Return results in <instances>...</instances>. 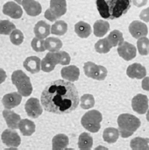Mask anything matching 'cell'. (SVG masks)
Instances as JSON below:
<instances>
[{"instance_id": "obj_23", "label": "cell", "mask_w": 149, "mask_h": 150, "mask_svg": "<svg viewBox=\"0 0 149 150\" xmlns=\"http://www.w3.org/2000/svg\"><path fill=\"white\" fill-rule=\"evenodd\" d=\"M69 140L68 137L63 134H59L53 138L52 141V149L54 150L65 149L68 145Z\"/></svg>"}, {"instance_id": "obj_27", "label": "cell", "mask_w": 149, "mask_h": 150, "mask_svg": "<svg viewBox=\"0 0 149 150\" xmlns=\"http://www.w3.org/2000/svg\"><path fill=\"white\" fill-rule=\"evenodd\" d=\"M45 46L49 52H57L62 47V41L56 37H47L45 40Z\"/></svg>"}, {"instance_id": "obj_16", "label": "cell", "mask_w": 149, "mask_h": 150, "mask_svg": "<svg viewBox=\"0 0 149 150\" xmlns=\"http://www.w3.org/2000/svg\"><path fill=\"white\" fill-rule=\"evenodd\" d=\"M126 75L130 78L143 79L147 76V69L141 63H133L128 66L126 69Z\"/></svg>"}, {"instance_id": "obj_1", "label": "cell", "mask_w": 149, "mask_h": 150, "mask_svg": "<svg viewBox=\"0 0 149 150\" xmlns=\"http://www.w3.org/2000/svg\"><path fill=\"white\" fill-rule=\"evenodd\" d=\"M40 102L47 112L65 114L76 109L80 98L78 91L72 82L56 80L45 87L41 93Z\"/></svg>"}, {"instance_id": "obj_6", "label": "cell", "mask_w": 149, "mask_h": 150, "mask_svg": "<svg viewBox=\"0 0 149 150\" xmlns=\"http://www.w3.org/2000/svg\"><path fill=\"white\" fill-rule=\"evenodd\" d=\"M83 70L84 74L87 76V77L103 81L107 76V69L105 67L97 65L92 62H87L83 65Z\"/></svg>"}, {"instance_id": "obj_5", "label": "cell", "mask_w": 149, "mask_h": 150, "mask_svg": "<svg viewBox=\"0 0 149 150\" xmlns=\"http://www.w3.org/2000/svg\"><path fill=\"white\" fill-rule=\"evenodd\" d=\"M103 120V116L97 110H91L86 112L81 120L82 126L90 133H97L100 129V124Z\"/></svg>"}, {"instance_id": "obj_4", "label": "cell", "mask_w": 149, "mask_h": 150, "mask_svg": "<svg viewBox=\"0 0 149 150\" xmlns=\"http://www.w3.org/2000/svg\"><path fill=\"white\" fill-rule=\"evenodd\" d=\"M11 82L23 97H29L32 92V85L30 77L24 73V71L18 69L11 75Z\"/></svg>"}, {"instance_id": "obj_12", "label": "cell", "mask_w": 149, "mask_h": 150, "mask_svg": "<svg viewBox=\"0 0 149 150\" xmlns=\"http://www.w3.org/2000/svg\"><path fill=\"white\" fill-rule=\"evenodd\" d=\"M3 13L11 18L18 19L22 17L23 10L20 5L16 2H7L3 6Z\"/></svg>"}, {"instance_id": "obj_14", "label": "cell", "mask_w": 149, "mask_h": 150, "mask_svg": "<svg viewBox=\"0 0 149 150\" xmlns=\"http://www.w3.org/2000/svg\"><path fill=\"white\" fill-rule=\"evenodd\" d=\"M22 97L23 96L18 92H11L6 94L2 98V104L5 109H12L21 103Z\"/></svg>"}, {"instance_id": "obj_28", "label": "cell", "mask_w": 149, "mask_h": 150, "mask_svg": "<svg viewBox=\"0 0 149 150\" xmlns=\"http://www.w3.org/2000/svg\"><path fill=\"white\" fill-rule=\"evenodd\" d=\"M93 146V139L92 137L87 134L83 133L79 136L78 140V148L81 150H90L91 149Z\"/></svg>"}, {"instance_id": "obj_38", "label": "cell", "mask_w": 149, "mask_h": 150, "mask_svg": "<svg viewBox=\"0 0 149 150\" xmlns=\"http://www.w3.org/2000/svg\"><path fill=\"white\" fill-rule=\"evenodd\" d=\"M58 54H59V59H60V64L61 65H68L70 62V55L65 52V51H58Z\"/></svg>"}, {"instance_id": "obj_15", "label": "cell", "mask_w": 149, "mask_h": 150, "mask_svg": "<svg viewBox=\"0 0 149 150\" xmlns=\"http://www.w3.org/2000/svg\"><path fill=\"white\" fill-rule=\"evenodd\" d=\"M3 117L9 128L14 129V130L18 128L19 122L21 120L20 115L11 111V109H5L3 111Z\"/></svg>"}, {"instance_id": "obj_31", "label": "cell", "mask_w": 149, "mask_h": 150, "mask_svg": "<svg viewBox=\"0 0 149 150\" xmlns=\"http://www.w3.org/2000/svg\"><path fill=\"white\" fill-rule=\"evenodd\" d=\"M112 47H113L111 44L108 38L101 39L98 41H97V43L95 44V49L99 54H106V53L110 52Z\"/></svg>"}, {"instance_id": "obj_3", "label": "cell", "mask_w": 149, "mask_h": 150, "mask_svg": "<svg viewBox=\"0 0 149 150\" xmlns=\"http://www.w3.org/2000/svg\"><path fill=\"white\" fill-rule=\"evenodd\" d=\"M119 134L122 138L132 136L141 127V120L130 113L120 114L118 118Z\"/></svg>"}, {"instance_id": "obj_37", "label": "cell", "mask_w": 149, "mask_h": 150, "mask_svg": "<svg viewBox=\"0 0 149 150\" xmlns=\"http://www.w3.org/2000/svg\"><path fill=\"white\" fill-rule=\"evenodd\" d=\"M31 46L32 48L36 52H44L45 50H47L45 46V40L42 39H39L37 37L32 39L31 42Z\"/></svg>"}, {"instance_id": "obj_44", "label": "cell", "mask_w": 149, "mask_h": 150, "mask_svg": "<svg viewBox=\"0 0 149 150\" xmlns=\"http://www.w3.org/2000/svg\"><path fill=\"white\" fill-rule=\"evenodd\" d=\"M147 120L149 122V110H148V112H147Z\"/></svg>"}, {"instance_id": "obj_32", "label": "cell", "mask_w": 149, "mask_h": 150, "mask_svg": "<svg viewBox=\"0 0 149 150\" xmlns=\"http://www.w3.org/2000/svg\"><path fill=\"white\" fill-rule=\"evenodd\" d=\"M108 40H110L111 44L112 45V47H117L119 46L120 44H122L124 42V37L123 34L119 30H113L110 33V34L108 35Z\"/></svg>"}, {"instance_id": "obj_22", "label": "cell", "mask_w": 149, "mask_h": 150, "mask_svg": "<svg viewBox=\"0 0 149 150\" xmlns=\"http://www.w3.org/2000/svg\"><path fill=\"white\" fill-rule=\"evenodd\" d=\"M110 30V24L105 20H97L93 25V33L97 37H103L106 35L108 31Z\"/></svg>"}, {"instance_id": "obj_25", "label": "cell", "mask_w": 149, "mask_h": 150, "mask_svg": "<svg viewBox=\"0 0 149 150\" xmlns=\"http://www.w3.org/2000/svg\"><path fill=\"white\" fill-rule=\"evenodd\" d=\"M75 32L80 38H88L91 33V26L86 22L80 21L75 25Z\"/></svg>"}, {"instance_id": "obj_34", "label": "cell", "mask_w": 149, "mask_h": 150, "mask_svg": "<svg viewBox=\"0 0 149 150\" xmlns=\"http://www.w3.org/2000/svg\"><path fill=\"white\" fill-rule=\"evenodd\" d=\"M80 105L83 109L88 110L95 105V98L91 94H84L80 98Z\"/></svg>"}, {"instance_id": "obj_24", "label": "cell", "mask_w": 149, "mask_h": 150, "mask_svg": "<svg viewBox=\"0 0 149 150\" xmlns=\"http://www.w3.org/2000/svg\"><path fill=\"white\" fill-rule=\"evenodd\" d=\"M18 129L24 136H31L35 132V124L30 120H21L19 122Z\"/></svg>"}, {"instance_id": "obj_7", "label": "cell", "mask_w": 149, "mask_h": 150, "mask_svg": "<svg viewBox=\"0 0 149 150\" xmlns=\"http://www.w3.org/2000/svg\"><path fill=\"white\" fill-rule=\"evenodd\" d=\"M1 140L4 144L9 148H18L20 145L21 139L14 129H5L1 134Z\"/></svg>"}, {"instance_id": "obj_36", "label": "cell", "mask_w": 149, "mask_h": 150, "mask_svg": "<svg viewBox=\"0 0 149 150\" xmlns=\"http://www.w3.org/2000/svg\"><path fill=\"white\" fill-rule=\"evenodd\" d=\"M10 40L13 45L16 46H19L20 44H22L23 40H24V34L20 30L15 29L11 34H10Z\"/></svg>"}, {"instance_id": "obj_39", "label": "cell", "mask_w": 149, "mask_h": 150, "mask_svg": "<svg viewBox=\"0 0 149 150\" xmlns=\"http://www.w3.org/2000/svg\"><path fill=\"white\" fill-rule=\"evenodd\" d=\"M45 18L47 19H48L49 21H57L58 18L55 17V15L52 12V11L48 8L46 11H45V14H44Z\"/></svg>"}, {"instance_id": "obj_35", "label": "cell", "mask_w": 149, "mask_h": 150, "mask_svg": "<svg viewBox=\"0 0 149 150\" xmlns=\"http://www.w3.org/2000/svg\"><path fill=\"white\" fill-rule=\"evenodd\" d=\"M15 29H16L15 25L11 23V21L6 20V19L0 21V33L2 35H9Z\"/></svg>"}, {"instance_id": "obj_40", "label": "cell", "mask_w": 149, "mask_h": 150, "mask_svg": "<svg viewBox=\"0 0 149 150\" xmlns=\"http://www.w3.org/2000/svg\"><path fill=\"white\" fill-rule=\"evenodd\" d=\"M140 18L141 20L145 21V22H149V7L147 9H144L141 14H140Z\"/></svg>"}, {"instance_id": "obj_26", "label": "cell", "mask_w": 149, "mask_h": 150, "mask_svg": "<svg viewBox=\"0 0 149 150\" xmlns=\"http://www.w3.org/2000/svg\"><path fill=\"white\" fill-rule=\"evenodd\" d=\"M119 130L114 127H108L105 128L104 133H103V139L105 142L108 143H115L119 137Z\"/></svg>"}, {"instance_id": "obj_19", "label": "cell", "mask_w": 149, "mask_h": 150, "mask_svg": "<svg viewBox=\"0 0 149 150\" xmlns=\"http://www.w3.org/2000/svg\"><path fill=\"white\" fill-rule=\"evenodd\" d=\"M22 6L25 12L32 17L40 15L42 11L41 4L36 0H25L22 4Z\"/></svg>"}, {"instance_id": "obj_18", "label": "cell", "mask_w": 149, "mask_h": 150, "mask_svg": "<svg viewBox=\"0 0 149 150\" xmlns=\"http://www.w3.org/2000/svg\"><path fill=\"white\" fill-rule=\"evenodd\" d=\"M23 66L28 72L32 74H36L39 73L41 69V61L37 56H29L24 61Z\"/></svg>"}, {"instance_id": "obj_13", "label": "cell", "mask_w": 149, "mask_h": 150, "mask_svg": "<svg viewBox=\"0 0 149 150\" xmlns=\"http://www.w3.org/2000/svg\"><path fill=\"white\" fill-rule=\"evenodd\" d=\"M129 32L131 35L135 39H140L141 37H146L148 33V25L141 21H133L129 25Z\"/></svg>"}, {"instance_id": "obj_42", "label": "cell", "mask_w": 149, "mask_h": 150, "mask_svg": "<svg viewBox=\"0 0 149 150\" xmlns=\"http://www.w3.org/2000/svg\"><path fill=\"white\" fill-rule=\"evenodd\" d=\"M132 2L136 7H143L147 4L148 0H132Z\"/></svg>"}, {"instance_id": "obj_10", "label": "cell", "mask_w": 149, "mask_h": 150, "mask_svg": "<svg viewBox=\"0 0 149 150\" xmlns=\"http://www.w3.org/2000/svg\"><path fill=\"white\" fill-rule=\"evenodd\" d=\"M118 54L120 57H122L125 61H131L136 57L137 49L136 47L133 44L124 41L118 47Z\"/></svg>"}, {"instance_id": "obj_9", "label": "cell", "mask_w": 149, "mask_h": 150, "mask_svg": "<svg viewBox=\"0 0 149 150\" xmlns=\"http://www.w3.org/2000/svg\"><path fill=\"white\" fill-rule=\"evenodd\" d=\"M60 64V59L58 51L57 52H49L41 61V69L44 72H51L54 69L55 66Z\"/></svg>"}, {"instance_id": "obj_33", "label": "cell", "mask_w": 149, "mask_h": 150, "mask_svg": "<svg viewBox=\"0 0 149 150\" xmlns=\"http://www.w3.org/2000/svg\"><path fill=\"white\" fill-rule=\"evenodd\" d=\"M137 49L141 55H148L149 54V39L147 37H141L138 39Z\"/></svg>"}, {"instance_id": "obj_21", "label": "cell", "mask_w": 149, "mask_h": 150, "mask_svg": "<svg viewBox=\"0 0 149 150\" xmlns=\"http://www.w3.org/2000/svg\"><path fill=\"white\" fill-rule=\"evenodd\" d=\"M49 9L59 19L67 12V2L66 0H50Z\"/></svg>"}, {"instance_id": "obj_17", "label": "cell", "mask_w": 149, "mask_h": 150, "mask_svg": "<svg viewBox=\"0 0 149 150\" xmlns=\"http://www.w3.org/2000/svg\"><path fill=\"white\" fill-rule=\"evenodd\" d=\"M61 77L65 80L69 82H76L79 79L80 76V70L75 65H69L63 67L61 70Z\"/></svg>"}, {"instance_id": "obj_8", "label": "cell", "mask_w": 149, "mask_h": 150, "mask_svg": "<svg viewBox=\"0 0 149 150\" xmlns=\"http://www.w3.org/2000/svg\"><path fill=\"white\" fill-rule=\"evenodd\" d=\"M41 105H40V100L38 98H29L25 105V110L26 114L32 119H37L43 112V109Z\"/></svg>"}, {"instance_id": "obj_29", "label": "cell", "mask_w": 149, "mask_h": 150, "mask_svg": "<svg viewBox=\"0 0 149 150\" xmlns=\"http://www.w3.org/2000/svg\"><path fill=\"white\" fill-rule=\"evenodd\" d=\"M130 147L133 150H149V139L136 137L131 141Z\"/></svg>"}, {"instance_id": "obj_41", "label": "cell", "mask_w": 149, "mask_h": 150, "mask_svg": "<svg viewBox=\"0 0 149 150\" xmlns=\"http://www.w3.org/2000/svg\"><path fill=\"white\" fill-rule=\"evenodd\" d=\"M141 87L143 90L149 91V76H145L141 83Z\"/></svg>"}, {"instance_id": "obj_20", "label": "cell", "mask_w": 149, "mask_h": 150, "mask_svg": "<svg viewBox=\"0 0 149 150\" xmlns=\"http://www.w3.org/2000/svg\"><path fill=\"white\" fill-rule=\"evenodd\" d=\"M35 37L39 39H47L51 33V26L43 20H40L36 23L33 29Z\"/></svg>"}, {"instance_id": "obj_43", "label": "cell", "mask_w": 149, "mask_h": 150, "mask_svg": "<svg viewBox=\"0 0 149 150\" xmlns=\"http://www.w3.org/2000/svg\"><path fill=\"white\" fill-rule=\"evenodd\" d=\"M24 1H25V0H14V2H16V3H18V4H22Z\"/></svg>"}, {"instance_id": "obj_2", "label": "cell", "mask_w": 149, "mask_h": 150, "mask_svg": "<svg viewBox=\"0 0 149 150\" xmlns=\"http://www.w3.org/2000/svg\"><path fill=\"white\" fill-rule=\"evenodd\" d=\"M96 4L103 18L114 19L130 10L132 0H96Z\"/></svg>"}, {"instance_id": "obj_30", "label": "cell", "mask_w": 149, "mask_h": 150, "mask_svg": "<svg viewBox=\"0 0 149 150\" xmlns=\"http://www.w3.org/2000/svg\"><path fill=\"white\" fill-rule=\"evenodd\" d=\"M68 32V24L63 20H57L51 26V33L54 35H64Z\"/></svg>"}, {"instance_id": "obj_11", "label": "cell", "mask_w": 149, "mask_h": 150, "mask_svg": "<svg viewBox=\"0 0 149 150\" xmlns=\"http://www.w3.org/2000/svg\"><path fill=\"white\" fill-rule=\"evenodd\" d=\"M132 107L139 114H144L148 110V98L146 95L138 94L132 99Z\"/></svg>"}]
</instances>
